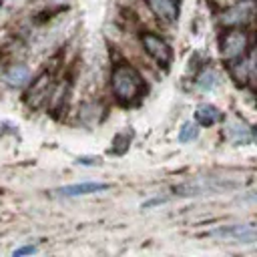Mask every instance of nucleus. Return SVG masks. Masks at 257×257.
I'll return each instance as SVG.
<instances>
[{
  "label": "nucleus",
  "mask_w": 257,
  "mask_h": 257,
  "mask_svg": "<svg viewBox=\"0 0 257 257\" xmlns=\"http://www.w3.org/2000/svg\"><path fill=\"white\" fill-rule=\"evenodd\" d=\"M110 88H112L114 98L120 104H133L143 96L145 80L135 66L126 62H118L114 64L112 74H110Z\"/></svg>",
  "instance_id": "obj_1"
},
{
  "label": "nucleus",
  "mask_w": 257,
  "mask_h": 257,
  "mask_svg": "<svg viewBox=\"0 0 257 257\" xmlns=\"http://www.w3.org/2000/svg\"><path fill=\"white\" fill-rule=\"evenodd\" d=\"M237 187H241V183H237V181H227V179H219V177H199V179L175 185L173 191L181 197H197V195H217V193L237 189Z\"/></svg>",
  "instance_id": "obj_2"
},
{
  "label": "nucleus",
  "mask_w": 257,
  "mask_h": 257,
  "mask_svg": "<svg viewBox=\"0 0 257 257\" xmlns=\"http://www.w3.org/2000/svg\"><path fill=\"white\" fill-rule=\"evenodd\" d=\"M249 48H251L249 34H247V30H243L239 26H233V28L225 30L219 38V52H221V58L227 60V62L243 56Z\"/></svg>",
  "instance_id": "obj_3"
},
{
  "label": "nucleus",
  "mask_w": 257,
  "mask_h": 257,
  "mask_svg": "<svg viewBox=\"0 0 257 257\" xmlns=\"http://www.w3.org/2000/svg\"><path fill=\"white\" fill-rule=\"evenodd\" d=\"M255 16V0H237L229 8L219 14V24L233 28V26H247Z\"/></svg>",
  "instance_id": "obj_4"
},
{
  "label": "nucleus",
  "mask_w": 257,
  "mask_h": 257,
  "mask_svg": "<svg viewBox=\"0 0 257 257\" xmlns=\"http://www.w3.org/2000/svg\"><path fill=\"white\" fill-rule=\"evenodd\" d=\"M141 44H143L145 52L157 64H161V66H169L171 64V60H173V48L169 46V42L163 36L145 30V32H141Z\"/></svg>",
  "instance_id": "obj_5"
},
{
  "label": "nucleus",
  "mask_w": 257,
  "mask_h": 257,
  "mask_svg": "<svg viewBox=\"0 0 257 257\" xmlns=\"http://www.w3.org/2000/svg\"><path fill=\"white\" fill-rule=\"evenodd\" d=\"M231 76L241 84H253L255 82V52L249 48L243 56L231 60Z\"/></svg>",
  "instance_id": "obj_6"
},
{
  "label": "nucleus",
  "mask_w": 257,
  "mask_h": 257,
  "mask_svg": "<svg viewBox=\"0 0 257 257\" xmlns=\"http://www.w3.org/2000/svg\"><path fill=\"white\" fill-rule=\"evenodd\" d=\"M211 237H219V239H235L239 243H253L257 233H255V225L253 223H243V225H231V227H219L209 231Z\"/></svg>",
  "instance_id": "obj_7"
},
{
  "label": "nucleus",
  "mask_w": 257,
  "mask_h": 257,
  "mask_svg": "<svg viewBox=\"0 0 257 257\" xmlns=\"http://www.w3.org/2000/svg\"><path fill=\"white\" fill-rule=\"evenodd\" d=\"M223 135L233 145H251L253 143V128L241 118H229L223 124Z\"/></svg>",
  "instance_id": "obj_8"
},
{
  "label": "nucleus",
  "mask_w": 257,
  "mask_h": 257,
  "mask_svg": "<svg viewBox=\"0 0 257 257\" xmlns=\"http://www.w3.org/2000/svg\"><path fill=\"white\" fill-rule=\"evenodd\" d=\"M110 185L108 183H96V181H88V183H72V185H64L58 187L54 193L60 197H80V195H90V193H100L106 191Z\"/></svg>",
  "instance_id": "obj_9"
},
{
  "label": "nucleus",
  "mask_w": 257,
  "mask_h": 257,
  "mask_svg": "<svg viewBox=\"0 0 257 257\" xmlns=\"http://www.w3.org/2000/svg\"><path fill=\"white\" fill-rule=\"evenodd\" d=\"M48 94H50V76L44 72L40 74L36 80H32V86L26 94V102L34 108H38L42 102L48 100Z\"/></svg>",
  "instance_id": "obj_10"
},
{
  "label": "nucleus",
  "mask_w": 257,
  "mask_h": 257,
  "mask_svg": "<svg viewBox=\"0 0 257 257\" xmlns=\"http://www.w3.org/2000/svg\"><path fill=\"white\" fill-rule=\"evenodd\" d=\"M147 4L151 8V12L161 22L173 24L179 18V4H177V0H147Z\"/></svg>",
  "instance_id": "obj_11"
},
{
  "label": "nucleus",
  "mask_w": 257,
  "mask_h": 257,
  "mask_svg": "<svg viewBox=\"0 0 257 257\" xmlns=\"http://www.w3.org/2000/svg\"><path fill=\"white\" fill-rule=\"evenodd\" d=\"M4 82L12 88H24L28 82H30V68L22 62H16V64H10L4 72Z\"/></svg>",
  "instance_id": "obj_12"
},
{
  "label": "nucleus",
  "mask_w": 257,
  "mask_h": 257,
  "mask_svg": "<svg viewBox=\"0 0 257 257\" xmlns=\"http://www.w3.org/2000/svg\"><path fill=\"white\" fill-rule=\"evenodd\" d=\"M195 120H197V124H201V126H213V124H217L219 120H223V112H221L215 104L203 102V104H199L197 110H195Z\"/></svg>",
  "instance_id": "obj_13"
},
{
  "label": "nucleus",
  "mask_w": 257,
  "mask_h": 257,
  "mask_svg": "<svg viewBox=\"0 0 257 257\" xmlns=\"http://www.w3.org/2000/svg\"><path fill=\"white\" fill-rule=\"evenodd\" d=\"M195 84L199 90L203 92H213L217 86H219V74L213 70V68H203L197 78H195Z\"/></svg>",
  "instance_id": "obj_14"
},
{
  "label": "nucleus",
  "mask_w": 257,
  "mask_h": 257,
  "mask_svg": "<svg viewBox=\"0 0 257 257\" xmlns=\"http://www.w3.org/2000/svg\"><path fill=\"white\" fill-rule=\"evenodd\" d=\"M131 139H133V133H128V131H122V133L114 135L112 147H110L108 153L110 155H124L128 151V147H131Z\"/></svg>",
  "instance_id": "obj_15"
},
{
  "label": "nucleus",
  "mask_w": 257,
  "mask_h": 257,
  "mask_svg": "<svg viewBox=\"0 0 257 257\" xmlns=\"http://www.w3.org/2000/svg\"><path fill=\"white\" fill-rule=\"evenodd\" d=\"M197 135H199V126H197V122L187 120V122H183V126L179 128V143H189V141L197 139Z\"/></svg>",
  "instance_id": "obj_16"
},
{
  "label": "nucleus",
  "mask_w": 257,
  "mask_h": 257,
  "mask_svg": "<svg viewBox=\"0 0 257 257\" xmlns=\"http://www.w3.org/2000/svg\"><path fill=\"white\" fill-rule=\"evenodd\" d=\"M34 251H36L34 245H24V247H20V249H14L12 255H14V257H20V255H30V253H34Z\"/></svg>",
  "instance_id": "obj_17"
},
{
  "label": "nucleus",
  "mask_w": 257,
  "mask_h": 257,
  "mask_svg": "<svg viewBox=\"0 0 257 257\" xmlns=\"http://www.w3.org/2000/svg\"><path fill=\"white\" fill-rule=\"evenodd\" d=\"M94 161H98V159H94V157H82V159H78V163H82V165H94Z\"/></svg>",
  "instance_id": "obj_18"
}]
</instances>
